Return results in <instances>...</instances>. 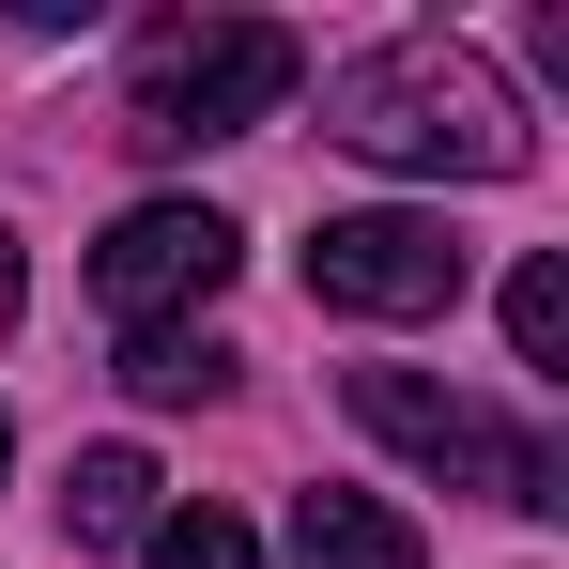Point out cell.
<instances>
[{"instance_id":"1","label":"cell","mask_w":569,"mask_h":569,"mask_svg":"<svg viewBox=\"0 0 569 569\" xmlns=\"http://www.w3.org/2000/svg\"><path fill=\"white\" fill-rule=\"evenodd\" d=\"M323 139L370 154V170H431V186H508L539 139H523V93L477 62L462 31H400V47H355L323 78Z\"/></svg>"},{"instance_id":"2","label":"cell","mask_w":569,"mask_h":569,"mask_svg":"<svg viewBox=\"0 0 569 569\" xmlns=\"http://www.w3.org/2000/svg\"><path fill=\"white\" fill-rule=\"evenodd\" d=\"M292 78H308V47H292L278 16H170V31H139L123 139H139V154L247 139V123H278V108H292Z\"/></svg>"},{"instance_id":"3","label":"cell","mask_w":569,"mask_h":569,"mask_svg":"<svg viewBox=\"0 0 569 569\" xmlns=\"http://www.w3.org/2000/svg\"><path fill=\"white\" fill-rule=\"evenodd\" d=\"M355 431H385L400 462L462 477V492H492V508H539V523L569 508L555 431H523V416H477V400H447L431 370H355Z\"/></svg>"},{"instance_id":"4","label":"cell","mask_w":569,"mask_h":569,"mask_svg":"<svg viewBox=\"0 0 569 569\" xmlns=\"http://www.w3.org/2000/svg\"><path fill=\"white\" fill-rule=\"evenodd\" d=\"M308 292L355 308V323H431V308H462V231L447 216H400V200L323 216L308 231Z\"/></svg>"},{"instance_id":"5","label":"cell","mask_w":569,"mask_h":569,"mask_svg":"<svg viewBox=\"0 0 569 569\" xmlns=\"http://www.w3.org/2000/svg\"><path fill=\"white\" fill-rule=\"evenodd\" d=\"M231 262H247V231H231L216 200H139V216L93 247V292H108V323H123V339H170L186 308L231 292Z\"/></svg>"},{"instance_id":"6","label":"cell","mask_w":569,"mask_h":569,"mask_svg":"<svg viewBox=\"0 0 569 569\" xmlns=\"http://www.w3.org/2000/svg\"><path fill=\"white\" fill-rule=\"evenodd\" d=\"M292 569H431V555H416V523L385 492H339L323 477V492H292Z\"/></svg>"},{"instance_id":"7","label":"cell","mask_w":569,"mask_h":569,"mask_svg":"<svg viewBox=\"0 0 569 569\" xmlns=\"http://www.w3.org/2000/svg\"><path fill=\"white\" fill-rule=\"evenodd\" d=\"M154 492H170V477L139 462V447H78V477H62V539H154Z\"/></svg>"},{"instance_id":"8","label":"cell","mask_w":569,"mask_h":569,"mask_svg":"<svg viewBox=\"0 0 569 569\" xmlns=\"http://www.w3.org/2000/svg\"><path fill=\"white\" fill-rule=\"evenodd\" d=\"M508 355L523 370H569V262H523L508 278Z\"/></svg>"},{"instance_id":"9","label":"cell","mask_w":569,"mask_h":569,"mask_svg":"<svg viewBox=\"0 0 569 569\" xmlns=\"http://www.w3.org/2000/svg\"><path fill=\"white\" fill-rule=\"evenodd\" d=\"M123 385H139V400H216V385H231V355L170 323V339H123Z\"/></svg>"},{"instance_id":"10","label":"cell","mask_w":569,"mask_h":569,"mask_svg":"<svg viewBox=\"0 0 569 569\" xmlns=\"http://www.w3.org/2000/svg\"><path fill=\"white\" fill-rule=\"evenodd\" d=\"M154 569H262V539L231 523V508H154V539H139Z\"/></svg>"},{"instance_id":"11","label":"cell","mask_w":569,"mask_h":569,"mask_svg":"<svg viewBox=\"0 0 569 569\" xmlns=\"http://www.w3.org/2000/svg\"><path fill=\"white\" fill-rule=\"evenodd\" d=\"M16 292H31V278H16V231H0V323H16Z\"/></svg>"},{"instance_id":"12","label":"cell","mask_w":569,"mask_h":569,"mask_svg":"<svg viewBox=\"0 0 569 569\" xmlns=\"http://www.w3.org/2000/svg\"><path fill=\"white\" fill-rule=\"evenodd\" d=\"M0 477H16V431H0Z\"/></svg>"}]
</instances>
